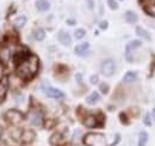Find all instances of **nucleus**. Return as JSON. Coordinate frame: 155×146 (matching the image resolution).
<instances>
[{
  "label": "nucleus",
  "mask_w": 155,
  "mask_h": 146,
  "mask_svg": "<svg viewBox=\"0 0 155 146\" xmlns=\"http://www.w3.org/2000/svg\"><path fill=\"white\" fill-rule=\"evenodd\" d=\"M16 73L20 78L29 81L31 80L39 69V61L38 57L35 55H29L25 57L23 61H20L19 63L16 64Z\"/></svg>",
  "instance_id": "1"
},
{
  "label": "nucleus",
  "mask_w": 155,
  "mask_h": 146,
  "mask_svg": "<svg viewBox=\"0 0 155 146\" xmlns=\"http://www.w3.org/2000/svg\"><path fill=\"white\" fill-rule=\"evenodd\" d=\"M84 143L86 146H107L105 137L100 133H87L84 137Z\"/></svg>",
  "instance_id": "2"
},
{
  "label": "nucleus",
  "mask_w": 155,
  "mask_h": 146,
  "mask_svg": "<svg viewBox=\"0 0 155 146\" xmlns=\"http://www.w3.org/2000/svg\"><path fill=\"white\" fill-rule=\"evenodd\" d=\"M6 120L12 124V125H18L23 121L24 119V115L20 113L19 110H10L6 112V115H5Z\"/></svg>",
  "instance_id": "3"
},
{
  "label": "nucleus",
  "mask_w": 155,
  "mask_h": 146,
  "mask_svg": "<svg viewBox=\"0 0 155 146\" xmlns=\"http://www.w3.org/2000/svg\"><path fill=\"white\" fill-rule=\"evenodd\" d=\"M101 74L104 76H112L115 70H116V64L112 59H105L103 63H101Z\"/></svg>",
  "instance_id": "4"
},
{
  "label": "nucleus",
  "mask_w": 155,
  "mask_h": 146,
  "mask_svg": "<svg viewBox=\"0 0 155 146\" xmlns=\"http://www.w3.org/2000/svg\"><path fill=\"white\" fill-rule=\"evenodd\" d=\"M142 8L149 16L155 17V0H138Z\"/></svg>",
  "instance_id": "5"
},
{
  "label": "nucleus",
  "mask_w": 155,
  "mask_h": 146,
  "mask_svg": "<svg viewBox=\"0 0 155 146\" xmlns=\"http://www.w3.org/2000/svg\"><path fill=\"white\" fill-rule=\"evenodd\" d=\"M141 46V42L140 40H131L130 43L127 44V50H125V55H127V61L128 62H133L134 58H133V51L136 50L137 48Z\"/></svg>",
  "instance_id": "6"
},
{
  "label": "nucleus",
  "mask_w": 155,
  "mask_h": 146,
  "mask_svg": "<svg viewBox=\"0 0 155 146\" xmlns=\"http://www.w3.org/2000/svg\"><path fill=\"white\" fill-rule=\"evenodd\" d=\"M43 90L45 93V95L48 97H51V99H62L64 97V93L61 90H58L56 88H53V87H43Z\"/></svg>",
  "instance_id": "7"
},
{
  "label": "nucleus",
  "mask_w": 155,
  "mask_h": 146,
  "mask_svg": "<svg viewBox=\"0 0 155 146\" xmlns=\"http://www.w3.org/2000/svg\"><path fill=\"white\" fill-rule=\"evenodd\" d=\"M30 121H31V125L35 126V127L42 126V124H43L42 114H41L39 112H34V113H31V115H30Z\"/></svg>",
  "instance_id": "8"
},
{
  "label": "nucleus",
  "mask_w": 155,
  "mask_h": 146,
  "mask_svg": "<svg viewBox=\"0 0 155 146\" xmlns=\"http://www.w3.org/2000/svg\"><path fill=\"white\" fill-rule=\"evenodd\" d=\"M7 90H8V78L4 77L2 81L0 82V102H2L5 100Z\"/></svg>",
  "instance_id": "9"
},
{
  "label": "nucleus",
  "mask_w": 155,
  "mask_h": 146,
  "mask_svg": "<svg viewBox=\"0 0 155 146\" xmlns=\"http://www.w3.org/2000/svg\"><path fill=\"white\" fill-rule=\"evenodd\" d=\"M64 138L62 135V133H54L50 137V144L54 146H62L64 145Z\"/></svg>",
  "instance_id": "10"
},
{
  "label": "nucleus",
  "mask_w": 155,
  "mask_h": 146,
  "mask_svg": "<svg viewBox=\"0 0 155 146\" xmlns=\"http://www.w3.org/2000/svg\"><path fill=\"white\" fill-rule=\"evenodd\" d=\"M58 37V42H60L61 44H63V45H66V46H68V45L72 44V38H71V35H69L68 32H66V31H60Z\"/></svg>",
  "instance_id": "11"
},
{
  "label": "nucleus",
  "mask_w": 155,
  "mask_h": 146,
  "mask_svg": "<svg viewBox=\"0 0 155 146\" xmlns=\"http://www.w3.org/2000/svg\"><path fill=\"white\" fill-rule=\"evenodd\" d=\"M75 54L79 56H86L90 51V44L88 43H82V44H79L75 46L74 49Z\"/></svg>",
  "instance_id": "12"
},
{
  "label": "nucleus",
  "mask_w": 155,
  "mask_h": 146,
  "mask_svg": "<svg viewBox=\"0 0 155 146\" xmlns=\"http://www.w3.org/2000/svg\"><path fill=\"white\" fill-rule=\"evenodd\" d=\"M98 119L94 116V115H88L87 118L84 119V125L86 127H90V128H93V127H97L98 126Z\"/></svg>",
  "instance_id": "13"
},
{
  "label": "nucleus",
  "mask_w": 155,
  "mask_h": 146,
  "mask_svg": "<svg viewBox=\"0 0 155 146\" xmlns=\"http://www.w3.org/2000/svg\"><path fill=\"white\" fill-rule=\"evenodd\" d=\"M124 18H125V21L129 23V24H135L138 20L137 14H136L135 12H133V11H127L125 14H124Z\"/></svg>",
  "instance_id": "14"
},
{
  "label": "nucleus",
  "mask_w": 155,
  "mask_h": 146,
  "mask_svg": "<svg viewBox=\"0 0 155 146\" xmlns=\"http://www.w3.org/2000/svg\"><path fill=\"white\" fill-rule=\"evenodd\" d=\"M36 7H37V10L41 11V12H45V11L49 10L50 4H49L48 0H37L36 1Z\"/></svg>",
  "instance_id": "15"
},
{
  "label": "nucleus",
  "mask_w": 155,
  "mask_h": 146,
  "mask_svg": "<svg viewBox=\"0 0 155 146\" xmlns=\"http://www.w3.org/2000/svg\"><path fill=\"white\" fill-rule=\"evenodd\" d=\"M20 139H21L24 143H31V141L35 139V133L31 132V131H25L24 133H21Z\"/></svg>",
  "instance_id": "16"
},
{
  "label": "nucleus",
  "mask_w": 155,
  "mask_h": 146,
  "mask_svg": "<svg viewBox=\"0 0 155 146\" xmlns=\"http://www.w3.org/2000/svg\"><path fill=\"white\" fill-rule=\"evenodd\" d=\"M136 80H137V73H135V71H128L123 77L124 83H131Z\"/></svg>",
  "instance_id": "17"
},
{
  "label": "nucleus",
  "mask_w": 155,
  "mask_h": 146,
  "mask_svg": "<svg viewBox=\"0 0 155 146\" xmlns=\"http://www.w3.org/2000/svg\"><path fill=\"white\" fill-rule=\"evenodd\" d=\"M136 35L140 37V38H143V39H146V40H150V35L144 30V29H142V27H136Z\"/></svg>",
  "instance_id": "18"
},
{
  "label": "nucleus",
  "mask_w": 155,
  "mask_h": 146,
  "mask_svg": "<svg viewBox=\"0 0 155 146\" xmlns=\"http://www.w3.org/2000/svg\"><path fill=\"white\" fill-rule=\"evenodd\" d=\"M25 24H26V17H25V16H19V17H17V18L13 20V25H15L17 29L23 27Z\"/></svg>",
  "instance_id": "19"
},
{
  "label": "nucleus",
  "mask_w": 155,
  "mask_h": 146,
  "mask_svg": "<svg viewBox=\"0 0 155 146\" xmlns=\"http://www.w3.org/2000/svg\"><path fill=\"white\" fill-rule=\"evenodd\" d=\"M100 99V96H99V93L98 91H93L90 96H87V99H86V102L87 103H90V105H93V103H96L98 100Z\"/></svg>",
  "instance_id": "20"
},
{
  "label": "nucleus",
  "mask_w": 155,
  "mask_h": 146,
  "mask_svg": "<svg viewBox=\"0 0 155 146\" xmlns=\"http://www.w3.org/2000/svg\"><path fill=\"white\" fill-rule=\"evenodd\" d=\"M147 141H148V134H147V132L142 131L140 133V138H138V146H146Z\"/></svg>",
  "instance_id": "21"
},
{
  "label": "nucleus",
  "mask_w": 155,
  "mask_h": 146,
  "mask_svg": "<svg viewBox=\"0 0 155 146\" xmlns=\"http://www.w3.org/2000/svg\"><path fill=\"white\" fill-rule=\"evenodd\" d=\"M34 36H35V39L36 40H43L44 38H45V31L43 30V29H37V30H35V32H34Z\"/></svg>",
  "instance_id": "22"
},
{
  "label": "nucleus",
  "mask_w": 155,
  "mask_h": 146,
  "mask_svg": "<svg viewBox=\"0 0 155 146\" xmlns=\"http://www.w3.org/2000/svg\"><path fill=\"white\" fill-rule=\"evenodd\" d=\"M86 35V31L84 30V29H77L75 30V32H74V37H75V39H81V38H84Z\"/></svg>",
  "instance_id": "23"
},
{
  "label": "nucleus",
  "mask_w": 155,
  "mask_h": 146,
  "mask_svg": "<svg viewBox=\"0 0 155 146\" xmlns=\"http://www.w3.org/2000/svg\"><path fill=\"white\" fill-rule=\"evenodd\" d=\"M107 5L111 10H117L118 8V4L116 0H107Z\"/></svg>",
  "instance_id": "24"
},
{
  "label": "nucleus",
  "mask_w": 155,
  "mask_h": 146,
  "mask_svg": "<svg viewBox=\"0 0 155 146\" xmlns=\"http://www.w3.org/2000/svg\"><path fill=\"white\" fill-rule=\"evenodd\" d=\"M54 125H55V121L51 120V119H48L45 121V124H44V127L47 128V129H50L51 127H54Z\"/></svg>",
  "instance_id": "25"
},
{
  "label": "nucleus",
  "mask_w": 155,
  "mask_h": 146,
  "mask_svg": "<svg viewBox=\"0 0 155 146\" xmlns=\"http://www.w3.org/2000/svg\"><path fill=\"white\" fill-rule=\"evenodd\" d=\"M143 121H144V125H146V126H152V118H150V114H147V115L144 116Z\"/></svg>",
  "instance_id": "26"
},
{
  "label": "nucleus",
  "mask_w": 155,
  "mask_h": 146,
  "mask_svg": "<svg viewBox=\"0 0 155 146\" xmlns=\"http://www.w3.org/2000/svg\"><path fill=\"white\" fill-rule=\"evenodd\" d=\"M99 89H100V91H101L103 94H106V93L109 91V86H107L106 83H101V84L99 86Z\"/></svg>",
  "instance_id": "27"
},
{
  "label": "nucleus",
  "mask_w": 155,
  "mask_h": 146,
  "mask_svg": "<svg viewBox=\"0 0 155 146\" xmlns=\"http://www.w3.org/2000/svg\"><path fill=\"white\" fill-rule=\"evenodd\" d=\"M90 82H91L92 84H97L98 82H99V76H97V75H92L91 78H90Z\"/></svg>",
  "instance_id": "28"
},
{
  "label": "nucleus",
  "mask_w": 155,
  "mask_h": 146,
  "mask_svg": "<svg viewBox=\"0 0 155 146\" xmlns=\"http://www.w3.org/2000/svg\"><path fill=\"white\" fill-rule=\"evenodd\" d=\"M119 119L123 121V124H124V125H128V118H127L125 113H122V114L119 115Z\"/></svg>",
  "instance_id": "29"
},
{
  "label": "nucleus",
  "mask_w": 155,
  "mask_h": 146,
  "mask_svg": "<svg viewBox=\"0 0 155 146\" xmlns=\"http://www.w3.org/2000/svg\"><path fill=\"white\" fill-rule=\"evenodd\" d=\"M2 78H4V65L0 63V82L2 81Z\"/></svg>",
  "instance_id": "30"
},
{
  "label": "nucleus",
  "mask_w": 155,
  "mask_h": 146,
  "mask_svg": "<svg viewBox=\"0 0 155 146\" xmlns=\"http://www.w3.org/2000/svg\"><path fill=\"white\" fill-rule=\"evenodd\" d=\"M100 29L101 30H106L107 29V21H101L100 23Z\"/></svg>",
  "instance_id": "31"
},
{
  "label": "nucleus",
  "mask_w": 155,
  "mask_h": 146,
  "mask_svg": "<svg viewBox=\"0 0 155 146\" xmlns=\"http://www.w3.org/2000/svg\"><path fill=\"white\" fill-rule=\"evenodd\" d=\"M87 6L90 7V10H93V0H87Z\"/></svg>",
  "instance_id": "32"
},
{
  "label": "nucleus",
  "mask_w": 155,
  "mask_h": 146,
  "mask_svg": "<svg viewBox=\"0 0 155 146\" xmlns=\"http://www.w3.org/2000/svg\"><path fill=\"white\" fill-rule=\"evenodd\" d=\"M77 80H78V82H81V80H82L81 74H77Z\"/></svg>",
  "instance_id": "33"
},
{
  "label": "nucleus",
  "mask_w": 155,
  "mask_h": 146,
  "mask_svg": "<svg viewBox=\"0 0 155 146\" xmlns=\"http://www.w3.org/2000/svg\"><path fill=\"white\" fill-rule=\"evenodd\" d=\"M119 139H120V138H119V135H116V140H115V143H114V144H112L111 146H115V145H116L117 143L119 141Z\"/></svg>",
  "instance_id": "34"
},
{
  "label": "nucleus",
  "mask_w": 155,
  "mask_h": 146,
  "mask_svg": "<svg viewBox=\"0 0 155 146\" xmlns=\"http://www.w3.org/2000/svg\"><path fill=\"white\" fill-rule=\"evenodd\" d=\"M67 24L68 25H74L75 24V20H67Z\"/></svg>",
  "instance_id": "35"
},
{
  "label": "nucleus",
  "mask_w": 155,
  "mask_h": 146,
  "mask_svg": "<svg viewBox=\"0 0 155 146\" xmlns=\"http://www.w3.org/2000/svg\"><path fill=\"white\" fill-rule=\"evenodd\" d=\"M153 118H154V120H155V108L153 110Z\"/></svg>",
  "instance_id": "36"
}]
</instances>
